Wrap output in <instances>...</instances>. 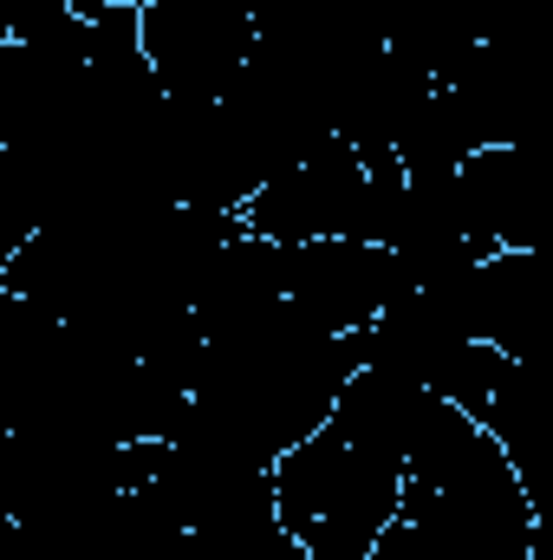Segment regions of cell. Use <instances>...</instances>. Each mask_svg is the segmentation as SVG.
<instances>
[{"instance_id": "6", "label": "cell", "mask_w": 553, "mask_h": 560, "mask_svg": "<svg viewBox=\"0 0 553 560\" xmlns=\"http://www.w3.org/2000/svg\"><path fill=\"white\" fill-rule=\"evenodd\" d=\"M436 300V313L475 339V346H495L508 359H528L534 352V332H541V255L534 248H495L456 275L416 287Z\"/></svg>"}, {"instance_id": "5", "label": "cell", "mask_w": 553, "mask_h": 560, "mask_svg": "<svg viewBox=\"0 0 553 560\" xmlns=\"http://www.w3.org/2000/svg\"><path fill=\"white\" fill-rule=\"evenodd\" d=\"M404 287V268L391 248H372V242H299V248H280V300L293 313H306L319 332H358L372 326Z\"/></svg>"}, {"instance_id": "8", "label": "cell", "mask_w": 553, "mask_h": 560, "mask_svg": "<svg viewBox=\"0 0 553 560\" xmlns=\"http://www.w3.org/2000/svg\"><path fill=\"white\" fill-rule=\"evenodd\" d=\"M352 346H358V365L391 372V378H404V385L430 392V398L449 392V378H456V365H462V352H469V339H462V332L436 313V300L416 293V287L398 293L372 326H358Z\"/></svg>"}, {"instance_id": "4", "label": "cell", "mask_w": 553, "mask_h": 560, "mask_svg": "<svg viewBox=\"0 0 553 560\" xmlns=\"http://www.w3.org/2000/svg\"><path fill=\"white\" fill-rule=\"evenodd\" d=\"M138 39L163 98L222 105V92L242 79L255 52V20L228 0H156L138 7Z\"/></svg>"}, {"instance_id": "9", "label": "cell", "mask_w": 553, "mask_h": 560, "mask_svg": "<svg viewBox=\"0 0 553 560\" xmlns=\"http://www.w3.org/2000/svg\"><path fill=\"white\" fill-rule=\"evenodd\" d=\"M423 411H430V392H416L404 378H391V372H372V365H358L345 385H339V398H332V430L345 436V443H358V450H372V456H411V436L423 430Z\"/></svg>"}, {"instance_id": "10", "label": "cell", "mask_w": 553, "mask_h": 560, "mask_svg": "<svg viewBox=\"0 0 553 560\" xmlns=\"http://www.w3.org/2000/svg\"><path fill=\"white\" fill-rule=\"evenodd\" d=\"M365 560H423V548H416V528L398 515V522L372 541V555H365Z\"/></svg>"}, {"instance_id": "3", "label": "cell", "mask_w": 553, "mask_h": 560, "mask_svg": "<svg viewBox=\"0 0 553 560\" xmlns=\"http://www.w3.org/2000/svg\"><path fill=\"white\" fill-rule=\"evenodd\" d=\"M365 183L372 170L358 163V150L345 138H326L313 156L286 163L280 176H268L242 209L235 222L274 248H299V242H358L365 229Z\"/></svg>"}, {"instance_id": "7", "label": "cell", "mask_w": 553, "mask_h": 560, "mask_svg": "<svg viewBox=\"0 0 553 560\" xmlns=\"http://www.w3.org/2000/svg\"><path fill=\"white\" fill-rule=\"evenodd\" d=\"M443 202H449L456 235H462L475 255L534 248V242H541V196H534V176H528L521 143L469 150V156L443 176Z\"/></svg>"}, {"instance_id": "12", "label": "cell", "mask_w": 553, "mask_h": 560, "mask_svg": "<svg viewBox=\"0 0 553 560\" xmlns=\"http://www.w3.org/2000/svg\"><path fill=\"white\" fill-rule=\"evenodd\" d=\"M228 7H242V13H248V20H255V13H261V7H268V0H228Z\"/></svg>"}, {"instance_id": "1", "label": "cell", "mask_w": 553, "mask_h": 560, "mask_svg": "<svg viewBox=\"0 0 553 560\" xmlns=\"http://www.w3.org/2000/svg\"><path fill=\"white\" fill-rule=\"evenodd\" d=\"M436 528H449L469 560H534L541 515L502 443L456 405L430 398L423 430L411 436L404 456V509Z\"/></svg>"}, {"instance_id": "2", "label": "cell", "mask_w": 553, "mask_h": 560, "mask_svg": "<svg viewBox=\"0 0 553 560\" xmlns=\"http://www.w3.org/2000/svg\"><path fill=\"white\" fill-rule=\"evenodd\" d=\"M268 489L286 541L306 560H365L404 509V463L372 456L345 443L332 423H319L306 443L274 456Z\"/></svg>"}, {"instance_id": "13", "label": "cell", "mask_w": 553, "mask_h": 560, "mask_svg": "<svg viewBox=\"0 0 553 560\" xmlns=\"http://www.w3.org/2000/svg\"><path fill=\"white\" fill-rule=\"evenodd\" d=\"M286 560H306V555H299V548H293V555H286Z\"/></svg>"}, {"instance_id": "11", "label": "cell", "mask_w": 553, "mask_h": 560, "mask_svg": "<svg viewBox=\"0 0 553 560\" xmlns=\"http://www.w3.org/2000/svg\"><path fill=\"white\" fill-rule=\"evenodd\" d=\"M20 242H26V235H13V229H7V222H0V268H7V261H13V248H20Z\"/></svg>"}]
</instances>
